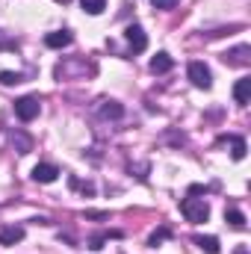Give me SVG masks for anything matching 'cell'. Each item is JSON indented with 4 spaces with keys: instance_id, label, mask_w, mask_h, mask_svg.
Listing matches in <instances>:
<instances>
[{
    "instance_id": "cell-19",
    "label": "cell",
    "mask_w": 251,
    "mask_h": 254,
    "mask_svg": "<svg viewBox=\"0 0 251 254\" xmlns=\"http://www.w3.org/2000/svg\"><path fill=\"white\" fill-rule=\"evenodd\" d=\"M166 237H169V228H160L157 234H151V240H148V246H154V249H157V246H160V243H163Z\"/></svg>"
},
{
    "instance_id": "cell-10",
    "label": "cell",
    "mask_w": 251,
    "mask_h": 254,
    "mask_svg": "<svg viewBox=\"0 0 251 254\" xmlns=\"http://www.w3.org/2000/svg\"><path fill=\"white\" fill-rule=\"evenodd\" d=\"M24 240V228H3L0 231V246H15Z\"/></svg>"
},
{
    "instance_id": "cell-1",
    "label": "cell",
    "mask_w": 251,
    "mask_h": 254,
    "mask_svg": "<svg viewBox=\"0 0 251 254\" xmlns=\"http://www.w3.org/2000/svg\"><path fill=\"white\" fill-rule=\"evenodd\" d=\"M181 213L187 216V222H192V225H201V222L210 219V207H207L204 198H184L181 201Z\"/></svg>"
},
{
    "instance_id": "cell-12",
    "label": "cell",
    "mask_w": 251,
    "mask_h": 254,
    "mask_svg": "<svg viewBox=\"0 0 251 254\" xmlns=\"http://www.w3.org/2000/svg\"><path fill=\"white\" fill-rule=\"evenodd\" d=\"M101 116H104V119H122V116H125V107H122V104H116V101H104Z\"/></svg>"
},
{
    "instance_id": "cell-3",
    "label": "cell",
    "mask_w": 251,
    "mask_h": 254,
    "mask_svg": "<svg viewBox=\"0 0 251 254\" xmlns=\"http://www.w3.org/2000/svg\"><path fill=\"white\" fill-rule=\"evenodd\" d=\"M187 74H189V80H192L195 89H210L213 86V74H210V68L204 63H189Z\"/></svg>"
},
{
    "instance_id": "cell-21",
    "label": "cell",
    "mask_w": 251,
    "mask_h": 254,
    "mask_svg": "<svg viewBox=\"0 0 251 254\" xmlns=\"http://www.w3.org/2000/svg\"><path fill=\"white\" fill-rule=\"evenodd\" d=\"M63 3H68V0H63Z\"/></svg>"
},
{
    "instance_id": "cell-15",
    "label": "cell",
    "mask_w": 251,
    "mask_h": 254,
    "mask_svg": "<svg viewBox=\"0 0 251 254\" xmlns=\"http://www.w3.org/2000/svg\"><path fill=\"white\" fill-rule=\"evenodd\" d=\"M83 3V9L89 12V15H101L104 9H107V0H80Z\"/></svg>"
},
{
    "instance_id": "cell-17",
    "label": "cell",
    "mask_w": 251,
    "mask_h": 254,
    "mask_svg": "<svg viewBox=\"0 0 251 254\" xmlns=\"http://www.w3.org/2000/svg\"><path fill=\"white\" fill-rule=\"evenodd\" d=\"M0 83L3 86H15V83H21V74L18 71H0Z\"/></svg>"
},
{
    "instance_id": "cell-14",
    "label": "cell",
    "mask_w": 251,
    "mask_h": 254,
    "mask_svg": "<svg viewBox=\"0 0 251 254\" xmlns=\"http://www.w3.org/2000/svg\"><path fill=\"white\" fill-rule=\"evenodd\" d=\"M246 151H249V148H246V139L231 136V157H234V160H243V157H246Z\"/></svg>"
},
{
    "instance_id": "cell-8",
    "label": "cell",
    "mask_w": 251,
    "mask_h": 254,
    "mask_svg": "<svg viewBox=\"0 0 251 254\" xmlns=\"http://www.w3.org/2000/svg\"><path fill=\"white\" fill-rule=\"evenodd\" d=\"M71 39H74V36H71L68 30H57V33H48V36H45V45H48V48H68Z\"/></svg>"
},
{
    "instance_id": "cell-7",
    "label": "cell",
    "mask_w": 251,
    "mask_h": 254,
    "mask_svg": "<svg viewBox=\"0 0 251 254\" xmlns=\"http://www.w3.org/2000/svg\"><path fill=\"white\" fill-rule=\"evenodd\" d=\"M9 142H12V148H15L18 154H30V151H33V136H27L24 130H12V133H9Z\"/></svg>"
},
{
    "instance_id": "cell-11",
    "label": "cell",
    "mask_w": 251,
    "mask_h": 254,
    "mask_svg": "<svg viewBox=\"0 0 251 254\" xmlns=\"http://www.w3.org/2000/svg\"><path fill=\"white\" fill-rule=\"evenodd\" d=\"M172 65H175V60H172L169 54H157V57L151 60V71H154V74H166V71H172Z\"/></svg>"
},
{
    "instance_id": "cell-20",
    "label": "cell",
    "mask_w": 251,
    "mask_h": 254,
    "mask_svg": "<svg viewBox=\"0 0 251 254\" xmlns=\"http://www.w3.org/2000/svg\"><path fill=\"white\" fill-rule=\"evenodd\" d=\"M178 3H181V0H154V6H157V9H175Z\"/></svg>"
},
{
    "instance_id": "cell-9",
    "label": "cell",
    "mask_w": 251,
    "mask_h": 254,
    "mask_svg": "<svg viewBox=\"0 0 251 254\" xmlns=\"http://www.w3.org/2000/svg\"><path fill=\"white\" fill-rule=\"evenodd\" d=\"M234 98H237V104L240 107H246L251 101V77H243L237 86H234Z\"/></svg>"
},
{
    "instance_id": "cell-4",
    "label": "cell",
    "mask_w": 251,
    "mask_h": 254,
    "mask_svg": "<svg viewBox=\"0 0 251 254\" xmlns=\"http://www.w3.org/2000/svg\"><path fill=\"white\" fill-rule=\"evenodd\" d=\"M125 39H127V45L133 48V54H142V51L148 48V36H145V30H142L139 24H130V27H127Z\"/></svg>"
},
{
    "instance_id": "cell-6",
    "label": "cell",
    "mask_w": 251,
    "mask_h": 254,
    "mask_svg": "<svg viewBox=\"0 0 251 254\" xmlns=\"http://www.w3.org/2000/svg\"><path fill=\"white\" fill-rule=\"evenodd\" d=\"M222 60H225L228 65H249L251 63V48H249V45H240V48H234V51L222 54Z\"/></svg>"
},
{
    "instance_id": "cell-18",
    "label": "cell",
    "mask_w": 251,
    "mask_h": 254,
    "mask_svg": "<svg viewBox=\"0 0 251 254\" xmlns=\"http://www.w3.org/2000/svg\"><path fill=\"white\" fill-rule=\"evenodd\" d=\"M110 237H119V234H98V237L89 240V249H104V243H107Z\"/></svg>"
},
{
    "instance_id": "cell-16",
    "label": "cell",
    "mask_w": 251,
    "mask_h": 254,
    "mask_svg": "<svg viewBox=\"0 0 251 254\" xmlns=\"http://www.w3.org/2000/svg\"><path fill=\"white\" fill-rule=\"evenodd\" d=\"M225 219H228V225H234V228H246V216H243L240 210H234V207L225 213Z\"/></svg>"
},
{
    "instance_id": "cell-5",
    "label": "cell",
    "mask_w": 251,
    "mask_h": 254,
    "mask_svg": "<svg viewBox=\"0 0 251 254\" xmlns=\"http://www.w3.org/2000/svg\"><path fill=\"white\" fill-rule=\"evenodd\" d=\"M57 178H60V169L51 166V163H39V166L33 169V181H36V184H54Z\"/></svg>"
},
{
    "instance_id": "cell-2",
    "label": "cell",
    "mask_w": 251,
    "mask_h": 254,
    "mask_svg": "<svg viewBox=\"0 0 251 254\" xmlns=\"http://www.w3.org/2000/svg\"><path fill=\"white\" fill-rule=\"evenodd\" d=\"M39 110H42V104H39V98H33V95H24V98L15 101V116H18L21 122H33V119L39 116Z\"/></svg>"
},
{
    "instance_id": "cell-13",
    "label": "cell",
    "mask_w": 251,
    "mask_h": 254,
    "mask_svg": "<svg viewBox=\"0 0 251 254\" xmlns=\"http://www.w3.org/2000/svg\"><path fill=\"white\" fill-rule=\"evenodd\" d=\"M195 246L207 254H219V240L216 237H195Z\"/></svg>"
}]
</instances>
